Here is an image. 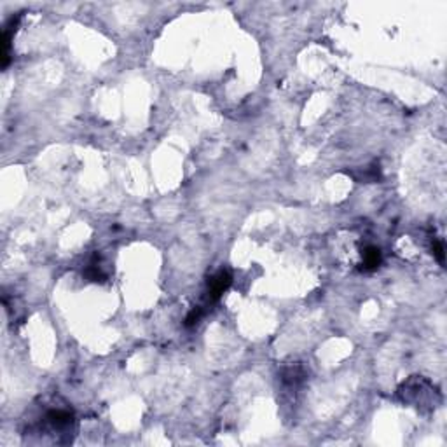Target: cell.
Listing matches in <instances>:
<instances>
[{
  "instance_id": "8992f818",
  "label": "cell",
  "mask_w": 447,
  "mask_h": 447,
  "mask_svg": "<svg viewBox=\"0 0 447 447\" xmlns=\"http://www.w3.org/2000/svg\"><path fill=\"white\" fill-rule=\"evenodd\" d=\"M433 254H435V257L439 259V262H442L444 264V245L440 241H433Z\"/></svg>"
},
{
  "instance_id": "7a4b0ae2",
  "label": "cell",
  "mask_w": 447,
  "mask_h": 447,
  "mask_svg": "<svg viewBox=\"0 0 447 447\" xmlns=\"http://www.w3.org/2000/svg\"><path fill=\"white\" fill-rule=\"evenodd\" d=\"M47 421H49V424L53 428L63 430V428H69L70 424H72L74 416H72V412H69V410H61V409L49 410V412H47Z\"/></svg>"
},
{
  "instance_id": "277c9868",
  "label": "cell",
  "mask_w": 447,
  "mask_h": 447,
  "mask_svg": "<svg viewBox=\"0 0 447 447\" xmlns=\"http://www.w3.org/2000/svg\"><path fill=\"white\" fill-rule=\"evenodd\" d=\"M86 276L89 278L91 281H102V280H105V274L100 271V265L98 264H89V267H87V271H86Z\"/></svg>"
},
{
  "instance_id": "5b68a950",
  "label": "cell",
  "mask_w": 447,
  "mask_h": 447,
  "mask_svg": "<svg viewBox=\"0 0 447 447\" xmlns=\"http://www.w3.org/2000/svg\"><path fill=\"white\" fill-rule=\"evenodd\" d=\"M201 316H203V309H201V307H194V309L190 311L189 315H187V318H186V325H187V327H192V325H196V323L201 320Z\"/></svg>"
},
{
  "instance_id": "3957f363",
  "label": "cell",
  "mask_w": 447,
  "mask_h": 447,
  "mask_svg": "<svg viewBox=\"0 0 447 447\" xmlns=\"http://www.w3.org/2000/svg\"><path fill=\"white\" fill-rule=\"evenodd\" d=\"M381 265V250L375 247H369L364 252V269L374 271Z\"/></svg>"
},
{
  "instance_id": "6da1fadb",
  "label": "cell",
  "mask_w": 447,
  "mask_h": 447,
  "mask_svg": "<svg viewBox=\"0 0 447 447\" xmlns=\"http://www.w3.org/2000/svg\"><path fill=\"white\" fill-rule=\"evenodd\" d=\"M231 274L227 273V271H220L219 274H215V276L210 278L208 281V294H210V299L212 300H217L220 296H222L225 290H227L229 287H231Z\"/></svg>"
}]
</instances>
